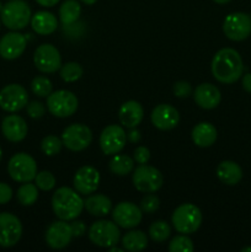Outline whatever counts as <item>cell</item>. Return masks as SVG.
Segmentation results:
<instances>
[{
    "instance_id": "1",
    "label": "cell",
    "mask_w": 251,
    "mask_h": 252,
    "mask_svg": "<svg viewBox=\"0 0 251 252\" xmlns=\"http://www.w3.org/2000/svg\"><path fill=\"white\" fill-rule=\"evenodd\" d=\"M212 74L223 84H233L243 76L244 63L239 52L233 48H223L212 59Z\"/></svg>"
},
{
    "instance_id": "2",
    "label": "cell",
    "mask_w": 251,
    "mask_h": 252,
    "mask_svg": "<svg viewBox=\"0 0 251 252\" xmlns=\"http://www.w3.org/2000/svg\"><path fill=\"white\" fill-rule=\"evenodd\" d=\"M52 209L61 220H74L84 209V199L76 189L59 187L52 197Z\"/></svg>"
},
{
    "instance_id": "3",
    "label": "cell",
    "mask_w": 251,
    "mask_h": 252,
    "mask_svg": "<svg viewBox=\"0 0 251 252\" xmlns=\"http://www.w3.org/2000/svg\"><path fill=\"white\" fill-rule=\"evenodd\" d=\"M31 9L24 0H10L2 5L0 20L6 29L19 31L25 29L31 22Z\"/></svg>"
},
{
    "instance_id": "4",
    "label": "cell",
    "mask_w": 251,
    "mask_h": 252,
    "mask_svg": "<svg viewBox=\"0 0 251 252\" xmlns=\"http://www.w3.org/2000/svg\"><path fill=\"white\" fill-rule=\"evenodd\" d=\"M202 212L197 206L184 203L177 207L171 217V223L177 233L189 235L196 233L202 224Z\"/></svg>"
},
{
    "instance_id": "5",
    "label": "cell",
    "mask_w": 251,
    "mask_h": 252,
    "mask_svg": "<svg viewBox=\"0 0 251 252\" xmlns=\"http://www.w3.org/2000/svg\"><path fill=\"white\" fill-rule=\"evenodd\" d=\"M133 185L135 189L143 193H153L161 189L164 184V176L154 166L142 164L133 170Z\"/></svg>"
},
{
    "instance_id": "6",
    "label": "cell",
    "mask_w": 251,
    "mask_h": 252,
    "mask_svg": "<svg viewBox=\"0 0 251 252\" xmlns=\"http://www.w3.org/2000/svg\"><path fill=\"white\" fill-rule=\"evenodd\" d=\"M78 106V97L68 90L54 91L47 97V108L54 117H70L76 112Z\"/></svg>"
},
{
    "instance_id": "7",
    "label": "cell",
    "mask_w": 251,
    "mask_h": 252,
    "mask_svg": "<svg viewBox=\"0 0 251 252\" xmlns=\"http://www.w3.org/2000/svg\"><path fill=\"white\" fill-rule=\"evenodd\" d=\"M7 172L14 181L21 184L31 182L37 175V164L31 155L26 153H17L9 160Z\"/></svg>"
},
{
    "instance_id": "8",
    "label": "cell",
    "mask_w": 251,
    "mask_h": 252,
    "mask_svg": "<svg viewBox=\"0 0 251 252\" xmlns=\"http://www.w3.org/2000/svg\"><path fill=\"white\" fill-rule=\"evenodd\" d=\"M89 239L100 248H111L117 245L121 239L118 225L111 220L95 221L89 229Z\"/></svg>"
},
{
    "instance_id": "9",
    "label": "cell",
    "mask_w": 251,
    "mask_h": 252,
    "mask_svg": "<svg viewBox=\"0 0 251 252\" xmlns=\"http://www.w3.org/2000/svg\"><path fill=\"white\" fill-rule=\"evenodd\" d=\"M62 142L71 152H83L93 142V132L88 126L74 123L63 130Z\"/></svg>"
},
{
    "instance_id": "10",
    "label": "cell",
    "mask_w": 251,
    "mask_h": 252,
    "mask_svg": "<svg viewBox=\"0 0 251 252\" xmlns=\"http://www.w3.org/2000/svg\"><path fill=\"white\" fill-rule=\"evenodd\" d=\"M223 32L231 41H244L251 34V16L245 12L229 14L224 19Z\"/></svg>"
},
{
    "instance_id": "11",
    "label": "cell",
    "mask_w": 251,
    "mask_h": 252,
    "mask_svg": "<svg viewBox=\"0 0 251 252\" xmlns=\"http://www.w3.org/2000/svg\"><path fill=\"white\" fill-rule=\"evenodd\" d=\"M29 103L26 89L19 84H10L0 90V107L10 113L21 111Z\"/></svg>"
},
{
    "instance_id": "12",
    "label": "cell",
    "mask_w": 251,
    "mask_h": 252,
    "mask_svg": "<svg viewBox=\"0 0 251 252\" xmlns=\"http://www.w3.org/2000/svg\"><path fill=\"white\" fill-rule=\"evenodd\" d=\"M33 63L41 73H56L62 66L61 53L53 44L43 43L34 51Z\"/></svg>"
},
{
    "instance_id": "13",
    "label": "cell",
    "mask_w": 251,
    "mask_h": 252,
    "mask_svg": "<svg viewBox=\"0 0 251 252\" xmlns=\"http://www.w3.org/2000/svg\"><path fill=\"white\" fill-rule=\"evenodd\" d=\"M22 236V224L16 216L11 213H0V246L12 248Z\"/></svg>"
},
{
    "instance_id": "14",
    "label": "cell",
    "mask_w": 251,
    "mask_h": 252,
    "mask_svg": "<svg viewBox=\"0 0 251 252\" xmlns=\"http://www.w3.org/2000/svg\"><path fill=\"white\" fill-rule=\"evenodd\" d=\"M127 142V133L121 126H107L100 134V148L105 155H116L122 152Z\"/></svg>"
},
{
    "instance_id": "15",
    "label": "cell",
    "mask_w": 251,
    "mask_h": 252,
    "mask_svg": "<svg viewBox=\"0 0 251 252\" xmlns=\"http://www.w3.org/2000/svg\"><path fill=\"white\" fill-rule=\"evenodd\" d=\"M143 212L140 207L132 202H121L112 209L113 221L123 229L135 228L142 221Z\"/></svg>"
},
{
    "instance_id": "16",
    "label": "cell",
    "mask_w": 251,
    "mask_h": 252,
    "mask_svg": "<svg viewBox=\"0 0 251 252\" xmlns=\"http://www.w3.org/2000/svg\"><path fill=\"white\" fill-rule=\"evenodd\" d=\"M73 239L71 225L66 220L53 221L46 231V243L54 250H62L70 244Z\"/></svg>"
},
{
    "instance_id": "17",
    "label": "cell",
    "mask_w": 251,
    "mask_h": 252,
    "mask_svg": "<svg viewBox=\"0 0 251 252\" xmlns=\"http://www.w3.org/2000/svg\"><path fill=\"white\" fill-rule=\"evenodd\" d=\"M26 46V36L17 31L9 32L0 38V56L6 61H14L22 56Z\"/></svg>"
},
{
    "instance_id": "18",
    "label": "cell",
    "mask_w": 251,
    "mask_h": 252,
    "mask_svg": "<svg viewBox=\"0 0 251 252\" xmlns=\"http://www.w3.org/2000/svg\"><path fill=\"white\" fill-rule=\"evenodd\" d=\"M100 179V172L94 166L86 165L76 171L73 184L80 194H91L97 189Z\"/></svg>"
},
{
    "instance_id": "19",
    "label": "cell",
    "mask_w": 251,
    "mask_h": 252,
    "mask_svg": "<svg viewBox=\"0 0 251 252\" xmlns=\"http://www.w3.org/2000/svg\"><path fill=\"white\" fill-rule=\"evenodd\" d=\"M150 118H152L153 125L160 130L174 129L180 122L179 111L172 107L171 105H167V103L157 105L153 110Z\"/></svg>"
},
{
    "instance_id": "20",
    "label": "cell",
    "mask_w": 251,
    "mask_h": 252,
    "mask_svg": "<svg viewBox=\"0 0 251 252\" xmlns=\"http://www.w3.org/2000/svg\"><path fill=\"white\" fill-rule=\"evenodd\" d=\"M1 132L9 142L19 143L26 138L29 128H27L26 121L21 116L9 115L2 120Z\"/></svg>"
},
{
    "instance_id": "21",
    "label": "cell",
    "mask_w": 251,
    "mask_h": 252,
    "mask_svg": "<svg viewBox=\"0 0 251 252\" xmlns=\"http://www.w3.org/2000/svg\"><path fill=\"white\" fill-rule=\"evenodd\" d=\"M194 102L204 110H213L220 103L221 94L213 84L204 83L197 86L193 93Z\"/></svg>"
},
{
    "instance_id": "22",
    "label": "cell",
    "mask_w": 251,
    "mask_h": 252,
    "mask_svg": "<svg viewBox=\"0 0 251 252\" xmlns=\"http://www.w3.org/2000/svg\"><path fill=\"white\" fill-rule=\"evenodd\" d=\"M144 117V110L143 106L138 101L130 100L122 103L118 111V118L120 122L127 128H134L143 121Z\"/></svg>"
},
{
    "instance_id": "23",
    "label": "cell",
    "mask_w": 251,
    "mask_h": 252,
    "mask_svg": "<svg viewBox=\"0 0 251 252\" xmlns=\"http://www.w3.org/2000/svg\"><path fill=\"white\" fill-rule=\"evenodd\" d=\"M217 177L228 186H235L243 179V170L235 161L224 160L217 167Z\"/></svg>"
},
{
    "instance_id": "24",
    "label": "cell",
    "mask_w": 251,
    "mask_h": 252,
    "mask_svg": "<svg viewBox=\"0 0 251 252\" xmlns=\"http://www.w3.org/2000/svg\"><path fill=\"white\" fill-rule=\"evenodd\" d=\"M32 30L37 34L47 36V34L53 33L58 27L57 17L49 11H37L31 17Z\"/></svg>"
},
{
    "instance_id": "25",
    "label": "cell",
    "mask_w": 251,
    "mask_h": 252,
    "mask_svg": "<svg viewBox=\"0 0 251 252\" xmlns=\"http://www.w3.org/2000/svg\"><path fill=\"white\" fill-rule=\"evenodd\" d=\"M217 129L212 123L201 122L192 129V140L197 147L208 148L217 140Z\"/></svg>"
},
{
    "instance_id": "26",
    "label": "cell",
    "mask_w": 251,
    "mask_h": 252,
    "mask_svg": "<svg viewBox=\"0 0 251 252\" xmlns=\"http://www.w3.org/2000/svg\"><path fill=\"white\" fill-rule=\"evenodd\" d=\"M84 208L94 217H106L112 212V202L105 194H91L84 201Z\"/></svg>"
},
{
    "instance_id": "27",
    "label": "cell",
    "mask_w": 251,
    "mask_h": 252,
    "mask_svg": "<svg viewBox=\"0 0 251 252\" xmlns=\"http://www.w3.org/2000/svg\"><path fill=\"white\" fill-rule=\"evenodd\" d=\"M122 246L130 252L143 251L148 246V238L142 230H132L122 238Z\"/></svg>"
},
{
    "instance_id": "28",
    "label": "cell",
    "mask_w": 251,
    "mask_h": 252,
    "mask_svg": "<svg viewBox=\"0 0 251 252\" xmlns=\"http://www.w3.org/2000/svg\"><path fill=\"white\" fill-rule=\"evenodd\" d=\"M80 14L81 6L76 0H65L59 7V19L64 26H69L78 21Z\"/></svg>"
},
{
    "instance_id": "29",
    "label": "cell",
    "mask_w": 251,
    "mask_h": 252,
    "mask_svg": "<svg viewBox=\"0 0 251 252\" xmlns=\"http://www.w3.org/2000/svg\"><path fill=\"white\" fill-rule=\"evenodd\" d=\"M108 169L112 174L118 176H126L134 170V159L128 155H113L108 164Z\"/></svg>"
},
{
    "instance_id": "30",
    "label": "cell",
    "mask_w": 251,
    "mask_h": 252,
    "mask_svg": "<svg viewBox=\"0 0 251 252\" xmlns=\"http://www.w3.org/2000/svg\"><path fill=\"white\" fill-rule=\"evenodd\" d=\"M38 198V187L36 184L31 182H25L24 185L19 187L17 189V201L25 207H30L36 203Z\"/></svg>"
},
{
    "instance_id": "31",
    "label": "cell",
    "mask_w": 251,
    "mask_h": 252,
    "mask_svg": "<svg viewBox=\"0 0 251 252\" xmlns=\"http://www.w3.org/2000/svg\"><path fill=\"white\" fill-rule=\"evenodd\" d=\"M84 69L76 62H69L59 69V75L65 83H74L83 76Z\"/></svg>"
},
{
    "instance_id": "32",
    "label": "cell",
    "mask_w": 251,
    "mask_h": 252,
    "mask_svg": "<svg viewBox=\"0 0 251 252\" xmlns=\"http://www.w3.org/2000/svg\"><path fill=\"white\" fill-rule=\"evenodd\" d=\"M149 235L155 243H164L171 235V226L165 220H157L150 225Z\"/></svg>"
},
{
    "instance_id": "33",
    "label": "cell",
    "mask_w": 251,
    "mask_h": 252,
    "mask_svg": "<svg viewBox=\"0 0 251 252\" xmlns=\"http://www.w3.org/2000/svg\"><path fill=\"white\" fill-rule=\"evenodd\" d=\"M32 93L39 97H48L53 90L51 80L47 79L46 76H36L31 83Z\"/></svg>"
},
{
    "instance_id": "34",
    "label": "cell",
    "mask_w": 251,
    "mask_h": 252,
    "mask_svg": "<svg viewBox=\"0 0 251 252\" xmlns=\"http://www.w3.org/2000/svg\"><path fill=\"white\" fill-rule=\"evenodd\" d=\"M62 147H63V142L61 138L56 137V135H47L41 142V149L47 157L57 155L62 150Z\"/></svg>"
},
{
    "instance_id": "35",
    "label": "cell",
    "mask_w": 251,
    "mask_h": 252,
    "mask_svg": "<svg viewBox=\"0 0 251 252\" xmlns=\"http://www.w3.org/2000/svg\"><path fill=\"white\" fill-rule=\"evenodd\" d=\"M194 246L191 239L185 234L177 235L170 241L169 251L170 252H191L193 251Z\"/></svg>"
},
{
    "instance_id": "36",
    "label": "cell",
    "mask_w": 251,
    "mask_h": 252,
    "mask_svg": "<svg viewBox=\"0 0 251 252\" xmlns=\"http://www.w3.org/2000/svg\"><path fill=\"white\" fill-rule=\"evenodd\" d=\"M34 184L42 191H51L56 186V177L51 171L37 172L34 177Z\"/></svg>"
},
{
    "instance_id": "37",
    "label": "cell",
    "mask_w": 251,
    "mask_h": 252,
    "mask_svg": "<svg viewBox=\"0 0 251 252\" xmlns=\"http://www.w3.org/2000/svg\"><path fill=\"white\" fill-rule=\"evenodd\" d=\"M160 207V199L155 194H147L140 201V209L143 213L152 214L157 212Z\"/></svg>"
},
{
    "instance_id": "38",
    "label": "cell",
    "mask_w": 251,
    "mask_h": 252,
    "mask_svg": "<svg viewBox=\"0 0 251 252\" xmlns=\"http://www.w3.org/2000/svg\"><path fill=\"white\" fill-rule=\"evenodd\" d=\"M27 115L33 120L43 117L46 113V106L41 102V101H32V102L27 103Z\"/></svg>"
},
{
    "instance_id": "39",
    "label": "cell",
    "mask_w": 251,
    "mask_h": 252,
    "mask_svg": "<svg viewBox=\"0 0 251 252\" xmlns=\"http://www.w3.org/2000/svg\"><path fill=\"white\" fill-rule=\"evenodd\" d=\"M174 94L179 98H186L192 95V86L187 81L181 80L175 83L174 85Z\"/></svg>"
},
{
    "instance_id": "40",
    "label": "cell",
    "mask_w": 251,
    "mask_h": 252,
    "mask_svg": "<svg viewBox=\"0 0 251 252\" xmlns=\"http://www.w3.org/2000/svg\"><path fill=\"white\" fill-rule=\"evenodd\" d=\"M133 157H134V161L137 162V164H147L150 159V152L148 148L140 145V147L135 148L134 153H133Z\"/></svg>"
},
{
    "instance_id": "41",
    "label": "cell",
    "mask_w": 251,
    "mask_h": 252,
    "mask_svg": "<svg viewBox=\"0 0 251 252\" xmlns=\"http://www.w3.org/2000/svg\"><path fill=\"white\" fill-rule=\"evenodd\" d=\"M12 198V189L7 184L0 182V204H6Z\"/></svg>"
},
{
    "instance_id": "42",
    "label": "cell",
    "mask_w": 251,
    "mask_h": 252,
    "mask_svg": "<svg viewBox=\"0 0 251 252\" xmlns=\"http://www.w3.org/2000/svg\"><path fill=\"white\" fill-rule=\"evenodd\" d=\"M70 225H71V230H73V236H75V238H80V236H83L84 234H85L86 226L85 224H84V221L75 220V219H74V221L70 224Z\"/></svg>"
},
{
    "instance_id": "43",
    "label": "cell",
    "mask_w": 251,
    "mask_h": 252,
    "mask_svg": "<svg viewBox=\"0 0 251 252\" xmlns=\"http://www.w3.org/2000/svg\"><path fill=\"white\" fill-rule=\"evenodd\" d=\"M142 138V134H140L139 130L137 129V127L134 128H130L129 132L127 133V139L129 140L130 143H138Z\"/></svg>"
},
{
    "instance_id": "44",
    "label": "cell",
    "mask_w": 251,
    "mask_h": 252,
    "mask_svg": "<svg viewBox=\"0 0 251 252\" xmlns=\"http://www.w3.org/2000/svg\"><path fill=\"white\" fill-rule=\"evenodd\" d=\"M243 89L246 91V93L251 94V73H248L245 74V75L243 76Z\"/></svg>"
},
{
    "instance_id": "45",
    "label": "cell",
    "mask_w": 251,
    "mask_h": 252,
    "mask_svg": "<svg viewBox=\"0 0 251 252\" xmlns=\"http://www.w3.org/2000/svg\"><path fill=\"white\" fill-rule=\"evenodd\" d=\"M37 4H39L41 6L46 7H52L54 5H57V2H59V0H36Z\"/></svg>"
},
{
    "instance_id": "46",
    "label": "cell",
    "mask_w": 251,
    "mask_h": 252,
    "mask_svg": "<svg viewBox=\"0 0 251 252\" xmlns=\"http://www.w3.org/2000/svg\"><path fill=\"white\" fill-rule=\"evenodd\" d=\"M110 251L111 252H122L123 251V248L121 249V248H117V246H116V245H113V246H111V248H110Z\"/></svg>"
},
{
    "instance_id": "47",
    "label": "cell",
    "mask_w": 251,
    "mask_h": 252,
    "mask_svg": "<svg viewBox=\"0 0 251 252\" xmlns=\"http://www.w3.org/2000/svg\"><path fill=\"white\" fill-rule=\"evenodd\" d=\"M213 1L217 2V4L224 5V4H228V2H230L231 0H213Z\"/></svg>"
},
{
    "instance_id": "48",
    "label": "cell",
    "mask_w": 251,
    "mask_h": 252,
    "mask_svg": "<svg viewBox=\"0 0 251 252\" xmlns=\"http://www.w3.org/2000/svg\"><path fill=\"white\" fill-rule=\"evenodd\" d=\"M80 1H83L84 4H86V5H93V4H95L97 0H80Z\"/></svg>"
},
{
    "instance_id": "49",
    "label": "cell",
    "mask_w": 251,
    "mask_h": 252,
    "mask_svg": "<svg viewBox=\"0 0 251 252\" xmlns=\"http://www.w3.org/2000/svg\"><path fill=\"white\" fill-rule=\"evenodd\" d=\"M1 160H2V149L1 147H0V162H1Z\"/></svg>"
},
{
    "instance_id": "50",
    "label": "cell",
    "mask_w": 251,
    "mask_h": 252,
    "mask_svg": "<svg viewBox=\"0 0 251 252\" xmlns=\"http://www.w3.org/2000/svg\"><path fill=\"white\" fill-rule=\"evenodd\" d=\"M243 252H246V251H251V248H244L243 250H241Z\"/></svg>"
},
{
    "instance_id": "51",
    "label": "cell",
    "mask_w": 251,
    "mask_h": 252,
    "mask_svg": "<svg viewBox=\"0 0 251 252\" xmlns=\"http://www.w3.org/2000/svg\"><path fill=\"white\" fill-rule=\"evenodd\" d=\"M1 9H2V4H1V1H0V11H1Z\"/></svg>"
},
{
    "instance_id": "52",
    "label": "cell",
    "mask_w": 251,
    "mask_h": 252,
    "mask_svg": "<svg viewBox=\"0 0 251 252\" xmlns=\"http://www.w3.org/2000/svg\"><path fill=\"white\" fill-rule=\"evenodd\" d=\"M0 24H1V20H0Z\"/></svg>"
}]
</instances>
